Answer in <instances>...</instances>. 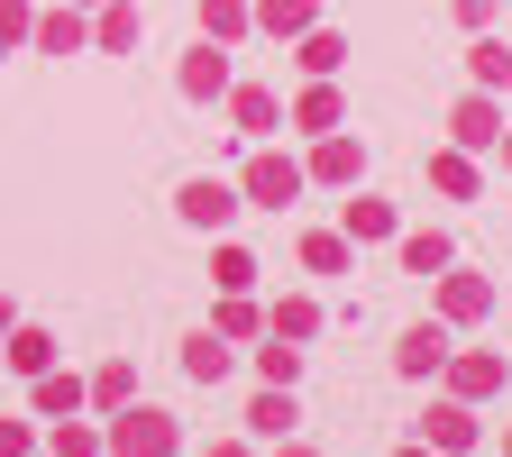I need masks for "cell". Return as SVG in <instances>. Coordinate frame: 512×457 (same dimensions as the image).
<instances>
[{
	"label": "cell",
	"mask_w": 512,
	"mask_h": 457,
	"mask_svg": "<svg viewBox=\"0 0 512 457\" xmlns=\"http://www.w3.org/2000/svg\"><path fill=\"white\" fill-rule=\"evenodd\" d=\"M394 457H439V448H421V439H412V448H394Z\"/></svg>",
	"instance_id": "f35d334b"
},
{
	"label": "cell",
	"mask_w": 512,
	"mask_h": 457,
	"mask_svg": "<svg viewBox=\"0 0 512 457\" xmlns=\"http://www.w3.org/2000/svg\"><path fill=\"white\" fill-rule=\"evenodd\" d=\"M275 457H320V448L311 439H275Z\"/></svg>",
	"instance_id": "d590c367"
},
{
	"label": "cell",
	"mask_w": 512,
	"mask_h": 457,
	"mask_svg": "<svg viewBox=\"0 0 512 457\" xmlns=\"http://www.w3.org/2000/svg\"><path fill=\"white\" fill-rule=\"evenodd\" d=\"M458 19H467V28H485V19H494V0H458Z\"/></svg>",
	"instance_id": "e575fe53"
},
{
	"label": "cell",
	"mask_w": 512,
	"mask_h": 457,
	"mask_svg": "<svg viewBox=\"0 0 512 457\" xmlns=\"http://www.w3.org/2000/svg\"><path fill=\"white\" fill-rule=\"evenodd\" d=\"M439 366H448V320H421V330H403V339H394V375H412V384H421V375H439Z\"/></svg>",
	"instance_id": "52a82bcc"
},
{
	"label": "cell",
	"mask_w": 512,
	"mask_h": 457,
	"mask_svg": "<svg viewBox=\"0 0 512 457\" xmlns=\"http://www.w3.org/2000/svg\"><path fill=\"white\" fill-rule=\"evenodd\" d=\"M494 147H503V165H512V138H494Z\"/></svg>",
	"instance_id": "ab89813d"
},
{
	"label": "cell",
	"mask_w": 512,
	"mask_h": 457,
	"mask_svg": "<svg viewBox=\"0 0 512 457\" xmlns=\"http://www.w3.org/2000/svg\"><path fill=\"white\" fill-rule=\"evenodd\" d=\"M211 330H220V339H256V330H266V311H256L247 293H229V302H220V320H211Z\"/></svg>",
	"instance_id": "4dcf8cb0"
},
{
	"label": "cell",
	"mask_w": 512,
	"mask_h": 457,
	"mask_svg": "<svg viewBox=\"0 0 512 457\" xmlns=\"http://www.w3.org/2000/svg\"><path fill=\"white\" fill-rule=\"evenodd\" d=\"M503 457H512V430H503Z\"/></svg>",
	"instance_id": "60d3db41"
},
{
	"label": "cell",
	"mask_w": 512,
	"mask_h": 457,
	"mask_svg": "<svg viewBox=\"0 0 512 457\" xmlns=\"http://www.w3.org/2000/svg\"><path fill=\"white\" fill-rule=\"evenodd\" d=\"M293 421H302V403H293V384H266V394L247 403V430H256V439H293Z\"/></svg>",
	"instance_id": "8fae6325"
},
{
	"label": "cell",
	"mask_w": 512,
	"mask_h": 457,
	"mask_svg": "<svg viewBox=\"0 0 512 457\" xmlns=\"http://www.w3.org/2000/svg\"><path fill=\"white\" fill-rule=\"evenodd\" d=\"M302 192V165L293 156H247V174H238V202H256V211H284Z\"/></svg>",
	"instance_id": "3957f363"
},
{
	"label": "cell",
	"mask_w": 512,
	"mask_h": 457,
	"mask_svg": "<svg viewBox=\"0 0 512 457\" xmlns=\"http://www.w3.org/2000/svg\"><path fill=\"white\" fill-rule=\"evenodd\" d=\"M28 37H37L46 55H83V19H74V10H46V19H37Z\"/></svg>",
	"instance_id": "484cf974"
},
{
	"label": "cell",
	"mask_w": 512,
	"mask_h": 457,
	"mask_svg": "<svg viewBox=\"0 0 512 457\" xmlns=\"http://www.w3.org/2000/svg\"><path fill=\"white\" fill-rule=\"evenodd\" d=\"M202 37L211 46H238L247 37V0H202Z\"/></svg>",
	"instance_id": "4316f807"
},
{
	"label": "cell",
	"mask_w": 512,
	"mask_h": 457,
	"mask_svg": "<svg viewBox=\"0 0 512 457\" xmlns=\"http://www.w3.org/2000/svg\"><path fill=\"white\" fill-rule=\"evenodd\" d=\"M247 19H256V28H275V37H302V28L320 19V0H256Z\"/></svg>",
	"instance_id": "ac0fdd59"
},
{
	"label": "cell",
	"mask_w": 512,
	"mask_h": 457,
	"mask_svg": "<svg viewBox=\"0 0 512 457\" xmlns=\"http://www.w3.org/2000/svg\"><path fill=\"white\" fill-rule=\"evenodd\" d=\"M46 457H101V430L64 412V421H46Z\"/></svg>",
	"instance_id": "44dd1931"
},
{
	"label": "cell",
	"mask_w": 512,
	"mask_h": 457,
	"mask_svg": "<svg viewBox=\"0 0 512 457\" xmlns=\"http://www.w3.org/2000/svg\"><path fill=\"white\" fill-rule=\"evenodd\" d=\"M10 330H19V311H10V302H0V339H10Z\"/></svg>",
	"instance_id": "74e56055"
},
{
	"label": "cell",
	"mask_w": 512,
	"mask_h": 457,
	"mask_svg": "<svg viewBox=\"0 0 512 457\" xmlns=\"http://www.w3.org/2000/svg\"><path fill=\"white\" fill-rule=\"evenodd\" d=\"M28 457H46V448H28Z\"/></svg>",
	"instance_id": "b9f144b4"
},
{
	"label": "cell",
	"mask_w": 512,
	"mask_h": 457,
	"mask_svg": "<svg viewBox=\"0 0 512 457\" xmlns=\"http://www.w3.org/2000/svg\"><path fill=\"white\" fill-rule=\"evenodd\" d=\"M83 403H101V412H119V403H138V366H128V357H110L92 384H83Z\"/></svg>",
	"instance_id": "5bb4252c"
},
{
	"label": "cell",
	"mask_w": 512,
	"mask_h": 457,
	"mask_svg": "<svg viewBox=\"0 0 512 457\" xmlns=\"http://www.w3.org/2000/svg\"><path fill=\"white\" fill-rule=\"evenodd\" d=\"M448 256H458V247H448L439 229H412V238H403V266H412V275H448Z\"/></svg>",
	"instance_id": "d4e9b609"
},
{
	"label": "cell",
	"mask_w": 512,
	"mask_h": 457,
	"mask_svg": "<svg viewBox=\"0 0 512 457\" xmlns=\"http://www.w3.org/2000/svg\"><path fill=\"white\" fill-rule=\"evenodd\" d=\"M0 348H10V366H19V375H46V366H55V339H46V330H10Z\"/></svg>",
	"instance_id": "83f0119b"
},
{
	"label": "cell",
	"mask_w": 512,
	"mask_h": 457,
	"mask_svg": "<svg viewBox=\"0 0 512 457\" xmlns=\"http://www.w3.org/2000/svg\"><path fill=\"white\" fill-rule=\"evenodd\" d=\"M348 247H366V238H394V202H375V192H357L348 202V229H339Z\"/></svg>",
	"instance_id": "9a60e30c"
},
{
	"label": "cell",
	"mask_w": 512,
	"mask_h": 457,
	"mask_svg": "<svg viewBox=\"0 0 512 457\" xmlns=\"http://www.w3.org/2000/svg\"><path fill=\"white\" fill-rule=\"evenodd\" d=\"M28 448H37V430H28V421H0V457H28Z\"/></svg>",
	"instance_id": "836d02e7"
},
{
	"label": "cell",
	"mask_w": 512,
	"mask_h": 457,
	"mask_svg": "<svg viewBox=\"0 0 512 457\" xmlns=\"http://www.w3.org/2000/svg\"><path fill=\"white\" fill-rule=\"evenodd\" d=\"M238 211H247L238 183H220V174H192V183H183V220H192V229H229Z\"/></svg>",
	"instance_id": "5b68a950"
},
{
	"label": "cell",
	"mask_w": 512,
	"mask_h": 457,
	"mask_svg": "<svg viewBox=\"0 0 512 457\" xmlns=\"http://www.w3.org/2000/svg\"><path fill=\"white\" fill-rule=\"evenodd\" d=\"M293 119H302V128H311V138H330V128H339V92H330V83H311V92H302V110H293Z\"/></svg>",
	"instance_id": "f1b7e54d"
},
{
	"label": "cell",
	"mask_w": 512,
	"mask_h": 457,
	"mask_svg": "<svg viewBox=\"0 0 512 457\" xmlns=\"http://www.w3.org/2000/svg\"><path fill=\"white\" fill-rule=\"evenodd\" d=\"M202 457H247V439H211V448H202Z\"/></svg>",
	"instance_id": "8d00e7d4"
},
{
	"label": "cell",
	"mask_w": 512,
	"mask_h": 457,
	"mask_svg": "<svg viewBox=\"0 0 512 457\" xmlns=\"http://www.w3.org/2000/svg\"><path fill=\"white\" fill-rule=\"evenodd\" d=\"M302 266H311V275H348V266H357V247H348L339 229H311V238H302Z\"/></svg>",
	"instance_id": "e0dca14e"
},
{
	"label": "cell",
	"mask_w": 512,
	"mask_h": 457,
	"mask_svg": "<svg viewBox=\"0 0 512 457\" xmlns=\"http://www.w3.org/2000/svg\"><path fill=\"white\" fill-rule=\"evenodd\" d=\"M183 375H192V384H229V339H220V330H192V339H183Z\"/></svg>",
	"instance_id": "4fadbf2b"
},
{
	"label": "cell",
	"mask_w": 512,
	"mask_h": 457,
	"mask_svg": "<svg viewBox=\"0 0 512 457\" xmlns=\"http://www.w3.org/2000/svg\"><path fill=\"white\" fill-rule=\"evenodd\" d=\"M430 183L448 192V202H467V192H476V165H467L458 147H448V156H430Z\"/></svg>",
	"instance_id": "f546056e"
},
{
	"label": "cell",
	"mask_w": 512,
	"mask_h": 457,
	"mask_svg": "<svg viewBox=\"0 0 512 457\" xmlns=\"http://www.w3.org/2000/svg\"><path fill=\"white\" fill-rule=\"evenodd\" d=\"M28 403H37V421H64V412H83V375H64V366L28 375Z\"/></svg>",
	"instance_id": "30bf717a"
},
{
	"label": "cell",
	"mask_w": 512,
	"mask_h": 457,
	"mask_svg": "<svg viewBox=\"0 0 512 457\" xmlns=\"http://www.w3.org/2000/svg\"><path fill=\"white\" fill-rule=\"evenodd\" d=\"M412 430H421V448H439V457H476V403H458V394L430 403Z\"/></svg>",
	"instance_id": "7a4b0ae2"
},
{
	"label": "cell",
	"mask_w": 512,
	"mask_h": 457,
	"mask_svg": "<svg viewBox=\"0 0 512 457\" xmlns=\"http://www.w3.org/2000/svg\"><path fill=\"white\" fill-rule=\"evenodd\" d=\"M266 330H275V339H320V302H311V293H284V302L266 311Z\"/></svg>",
	"instance_id": "2e32d148"
},
{
	"label": "cell",
	"mask_w": 512,
	"mask_h": 457,
	"mask_svg": "<svg viewBox=\"0 0 512 457\" xmlns=\"http://www.w3.org/2000/svg\"><path fill=\"white\" fill-rule=\"evenodd\" d=\"M256 375H266V384H302V339H275V330H266V348H256Z\"/></svg>",
	"instance_id": "603a6c76"
},
{
	"label": "cell",
	"mask_w": 512,
	"mask_h": 457,
	"mask_svg": "<svg viewBox=\"0 0 512 457\" xmlns=\"http://www.w3.org/2000/svg\"><path fill=\"white\" fill-rule=\"evenodd\" d=\"M339 64H348V37H330V28H302V74H320V83H330Z\"/></svg>",
	"instance_id": "cb8c5ba5"
},
{
	"label": "cell",
	"mask_w": 512,
	"mask_h": 457,
	"mask_svg": "<svg viewBox=\"0 0 512 457\" xmlns=\"http://www.w3.org/2000/svg\"><path fill=\"white\" fill-rule=\"evenodd\" d=\"M357 165H366V156H357V138H339V128H330V138H320V156H311L320 183H357Z\"/></svg>",
	"instance_id": "ffe728a7"
},
{
	"label": "cell",
	"mask_w": 512,
	"mask_h": 457,
	"mask_svg": "<svg viewBox=\"0 0 512 457\" xmlns=\"http://www.w3.org/2000/svg\"><path fill=\"white\" fill-rule=\"evenodd\" d=\"M174 448H183V430L156 403H119L110 430H101V457H174Z\"/></svg>",
	"instance_id": "6da1fadb"
},
{
	"label": "cell",
	"mask_w": 512,
	"mask_h": 457,
	"mask_svg": "<svg viewBox=\"0 0 512 457\" xmlns=\"http://www.w3.org/2000/svg\"><path fill=\"white\" fill-rule=\"evenodd\" d=\"M439 375H448V394H458V403H485V394H503V375H512V366H503L494 348H467V357L448 348V366H439Z\"/></svg>",
	"instance_id": "277c9868"
},
{
	"label": "cell",
	"mask_w": 512,
	"mask_h": 457,
	"mask_svg": "<svg viewBox=\"0 0 512 457\" xmlns=\"http://www.w3.org/2000/svg\"><path fill=\"white\" fill-rule=\"evenodd\" d=\"M138 28H147V19L128 10V0H110V10H101V28H92V46H101V55H128V46H138Z\"/></svg>",
	"instance_id": "d6986e66"
},
{
	"label": "cell",
	"mask_w": 512,
	"mask_h": 457,
	"mask_svg": "<svg viewBox=\"0 0 512 457\" xmlns=\"http://www.w3.org/2000/svg\"><path fill=\"white\" fill-rule=\"evenodd\" d=\"M448 138H458V156H485V147L503 138V110H494V92H467L458 110H448Z\"/></svg>",
	"instance_id": "8992f818"
},
{
	"label": "cell",
	"mask_w": 512,
	"mask_h": 457,
	"mask_svg": "<svg viewBox=\"0 0 512 457\" xmlns=\"http://www.w3.org/2000/svg\"><path fill=\"white\" fill-rule=\"evenodd\" d=\"M74 10H83V0H74Z\"/></svg>",
	"instance_id": "7bdbcfd3"
},
{
	"label": "cell",
	"mask_w": 512,
	"mask_h": 457,
	"mask_svg": "<svg viewBox=\"0 0 512 457\" xmlns=\"http://www.w3.org/2000/svg\"><path fill=\"white\" fill-rule=\"evenodd\" d=\"M229 92V55L202 37V55H183V101H220Z\"/></svg>",
	"instance_id": "7c38bea8"
},
{
	"label": "cell",
	"mask_w": 512,
	"mask_h": 457,
	"mask_svg": "<svg viewBox=\"0 0 512 457\" xmlns=\"http://www.w3.org/2000/svg\"><path fill=\"white\" fill-rule=\"evenodd\" d=\"M28 28H37V19H28V0H0V46H19Z\"/></svg>",
	"instance_id": "d6a6232c"
},
{
	"label": "cell",
	"mask_w": 512,
	"mask_h": 457,
	"mask_svg": "<svg viewBox=\"0 0 512 457\" xmlns=\"http://www.w3.org/2000/svg\"><path fill=\"white\" fill-rule=\"evenodd\" d=\"M485 311H494L485 275H439V320H448V330H467V320H485Z\"/></svg>",
	"instance_id": "ba28073f"
},
{
	"label": "cell",
	"mask_w": 512,
	"mask_h": 457,
	"mask_svg": "<svg viewBox=\"0 0 512 457\" xmlns=\"http://www.w3.org/2000/svg\"><path fill=\"white\" fill-rule=\"evenodd\" d=\"M229 119H238V138H275V119H284V101H275L266 83H238V92H229Z\"/></svg>",
	"instance_id": "9c48e42d"
},
{
	"label": "cell",
	"mask_w": 512,
	"mask_h": 457,
	"mask_svg": "<svg viewBox=\"0 0 512 457\" xmlns=\"http://www.w3.org/2000/svg\"><path fill=\"white\" fill-rule=\"evenodd\" d=\"M211 284H220V293H247V284H256V256H247V247H220V256H211Z\"/></svg>",
	"instance_id": "1f68e13d"
},
{
	"label": "cell",
	"mask_w": 512,
	"mask_h": 457,
	"mask_svg": "<svg viewBox=\"0 0 512 457\" xmlns=\"http://www.w3.org/2000/svg\"><path fill=\"white\" fill-rule=\"evenodd\" d=\"M467 64H476V83H485V92H512V46H503V37H476Z\"/></svg>",
	"instance_id": "7402d4cb"
}]
</instances>
